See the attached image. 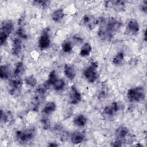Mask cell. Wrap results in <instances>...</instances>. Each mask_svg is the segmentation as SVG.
<instances>
[{
  "label": "cell",
  "instance_id": "obj_27",
  "mask_svg": "<svg viewBox=\"0 0 147 147\" xmlns=\"http://www.w3.org/2000/svg\"><path fill=\"white\" fill-rule=\"evenodd\" d=\"M25 82L29 86L33 87L36 85L37 80L33 75H29L25 78Z\"/></svg>",
  "mask_w": 147,
  "mask_h": 147
},
{
  "label": "cell",
  "instance_id": "obj_5",
  "mask_svg": "<svg viewBox=\"0 0 147 147\" xmlns=\"http://www.w3.org/2000/svg\"><path fill=\"white\" fill-rule=\"evenodd\" d=\"M22 86V82L20 77H14L12 79L9 83L10 95L14 97L18 96L21 92Z\"/></svg>",
  "mask_w": 147,
  "mask_h": 147
},
{
  "label": "cell",
  "instance_id": "obj_21",
  "mask_svg": "<svg viewBox=\"0 0 147 147\" xmlns=\"http://www.w3.org/2000/svg\"><path fill=\"white\" fill-rule=\"evenodd\" d=\"M92 51V47L88 42H85L80 50V55L82 57L88 56Z\"/></svg>",
  "mask_w": 147,
  "mask_h": 147
},
{
  "label": "cell",
  "instance_id": "obj_28",
  "mask_svg": "<svg viewBox=\"0 0 147 147\" xmlns=\"http://www.w3.org/2000/svg\"><path fill=\"white\" fill-rule=\"evenodd\" d=\"M57 79L56 74V71L53 70L49 74V76H48V79L47 80V82H48V83L50 85V86H52L53 83L55 82V81Z\"/></svg>",
  "mask_w": 147,
  "mask_h": 147
},
{
  "label": "cell",
  "instance_id": "obj_12",
  "mask_svg": "<svg viewBox=\"0 0 147 147\" xmlns=\"http://www.w3.org/2000/svg\"><path fill=\"white\" fill-rule=\"evenodd\" d=\"M22 39L16 36L12 42L11 53L14 56H18L20 55L22 51Z\"/></svg>",
  "mask_w": 147,
  "mask_h": 147
},
{
  "label": "cell",
  "instance_id": "obj_11",
  "mask_svg": "<svg viewBox=\"0 0 147 147\" xmlns=\"http://www.w3.org/2000/svg\"><path fill=\"white\" fill-rule=\"evenodd\" d=\"M113 33L108 31L104 26H100L98 32L99 38L103 41H110L113 37Z\"/></svg>",
  "mask_w": 147,
  "mask_h": 147
},
{
  "label": "cell",
  "instance_id": "obj_7",
  "mask_svg": "<svg viewBox=\"0 0 147 147\" xmlns=\"http://www.w3.org/2000/svg\"><path fill=\"white\" fill-rule=\"evenodd\" d=\"M69 99L72 105H76L82 100V95L75 86H72L69 92Z\"/></svg>",
  "mask_w": 147,
  "mask_h": 147
},
{
  "label": "cell",
  "instance_id": "obj_29",
  "mask_svg": "<svg viewBox=\"0 0 147 147\" xmlns=\"http://www.w3.org/2000/svg\"><path fill=\"white\" fill-rule=\"evenodd\" d=\"M11 115L9 114V112H6L3 110H1V122L6 123L9 122L10 119Z\"/></svg>",
  "mask_w": 147,
  "mask_h": 147
},
{
  "label": "cell",
  "instance_id": "obj_32",
  "mask_svg": "<svg viewBox=\"0 0 147 147\" xmlns=\"http://www.w3.org/2000/svg\"><path fill=\"white\" fill-rule=\"evenodd\" d=\"M41 123H42V125L43 126V127L45 129H47L50 126V123H49V121L48 120V118H44L41 119Z\"/></svg>",
  "mask_w": 147,
  "mask_h": 147
},
{
  "label": "cell",
  "instance_id": "obj_30",
  "mask_svg": "<svg viewBox=\"0 0 147 147\" xmlns=\"http://www.w3.org/2000/svg\"><path fill=\"white\" fill-rule=\"evenodd\" d=\"M16 36L21 38V39L22 38H27V35L26 33L22 27H20L18 28L17 32H16Z\"/></svg>",
  "mask_w": 147,
  "mask_h": 147
},
{
  "label": "cell",
  "instance_id": "obj_23",
  "mask_svg": "<svg viewBox=\"0 0 147 147\" xmlns=\"http://www.w3.org/2000/svg\"><path fill=\"white\" fill-rule=\"evenodd\" d=\"M125 54L123 51H121L117 52L113 59V63L115 65H119L121 64L124 60Z\"/></svg>",
  "mask_w": 147,
  "mask_h": 147
},
{
  "label": "cell",
  "instance_id": "obj_19",
  "mask_svg": "<svg viewBox=\"0 0 147 147\" xmlns=\"http://www.w3.org/2000/svg\"><path fill=\"white\" fill-rule=\"evenodd\" d=\"M82 22L86 26L92 29L96 24V20L93 19L90 16L85 14L82 18Z\"/></svg>",
  "mask_w": 147,
  "mask_h": 147
},
{
  "label": "cell",
  "instance_id": "obj_36",
  "mask_svg": "<svg viewBox=\"0 0 147 147\" xmlns=\"http://www.w3.org/2000/svg\"><path fill=\"white\" fill-rule=\"evenodd\" d=\"M146 30L144 31V40L145 41H146Z\"/></svg>",
  "mask_w": 147,
  "mask_h": 147
},
{
  "label": "cell",
  "instance_id": "obj_24",
  "mask_svg": "<svg viewBox=\"0 0 147 147\" xmlns=\"http://www.w3.org/2000/svg\"><path fill=\"white\" fill-rule=\"evenodd\" d=\"M55 90L57 91H61L65 86V81L61 79H57L52 84Z\"/></svg>",
  "mask_w": 147,
  "mask_h": 147
},
{
  "label": "cell",
  "instance_id": "obj_15",
  "mask_svg": "<svg viewBox=\"0 0 147 147\" xmlns=\"http://www.w3.org/2000/svg\"><path fill=\"white\" fill-rule=\"evenodd\" d=\"M64 73L69 80H73L76 76V71L74 67L69 64H65L64 66Z\"/></svg>",
  "mask_w": 147,
  "mask_h": 147
},
{
  "label": "cell",
  "instance_id": "obj_9",
  "mask_svg": "<svg viewBox=\"0 0 147 147\" xmlns=\"http://www.w3.org/2000/svg\"><path fill=\"white\" fill-rule=\"evenodd\" d=\"M107 7L111 8L115 11H120L125 9V2L123 1H109L105 2Z\"/></svg>",
  "mask_w": 147,
  "mask_h": 147
},
{
  "label": "cell",
  "instance_id": "obj_16",
  "mask_svg": "<svg viewBox=\"0 0 147 147\" xmlns=\"http://www.w3.org/2000/svg\"><path fill=\"white\" fill-rule=\"evenodd\" d=\"M65 14L62 8L59 7L55 9L51 14L52 20L55 22H60L64 17Z\"/></svg>",
  "mask_w": 147,
  "mask_h": 147
},
{
  "label": "cell",
  "instance_id": "obj_4",
  "mask_svg": "<svg viewBox=\"0 0 147 147\" xmlns=\"http://www.w3.org/2000/svg\"><path fill=\"white\" fill-rule=\"evenodd\" d=\"M98 64L95 61L91 62L90 65L84 68L83 75L89 83H94L98 79Z\"/></svg>",
  "mask_w": 147,
  "mask_h": 147
},
{
  "label": "cell",
  "instance_id": "obj_6",
  "mask_svg": "<svg viewBox=\"0 0 147 147\" xmlns=\"http://www.w3.org/2000/svg\"><path fill=\"white\" fill-rule=\"evenodd\" d=\"M51 45V38L48 29H45L38 40V47L40 49H47Z\"/></svg>",
  "mask_w": 147,
  "mask_h": 147
},
{
  "label": "cell",
  "instance_id": "obj_13",
  "mask_svg": "<svg viewBox=\"0 0 147 147\" xmlns=\"http://www.w3.org/2000/svg\"><path fill=\"white\" fill-rule=\"evenodd\" d=\"M85 134L83 132L76 131L72 133L71 136V141L74 144H79L85 140Z\"/></svg>",
  "mask_w": 147,
  "mask_h": 147
},
{
  "label": "cell",
  "instance_id": "obj_14",
  "mask_svg": "<svg viewBox=\"0 0 147 147\" xmlns=\"http://www.w3.org/2000/svg\"><path fill=\"white\" fill-rule=\"evenodd\" d=\"M129 134V130L128 129L123 125L119 126L117 128L115 131V135L117 139L123 140Z\"/></svg>",
  "mask_w": 147,
  "mask_h": 147
},
{
  "label": "cell",
  "instance_id": "obj_31",
  "mask_svg": "<svg viewBox=\"0 0 147 147\" xmlns=\"http://www.w3.org/2000/svg\"><path fill=\"white\" fill-rule=\"evenodd\" d=\"M49 1H44V0H38V1H33V3L37 6L44 7H47L49 5Z\"/></svg>",
  "mask_w": 147,
  "mask_h": 147
},
{
  "label": "cell",
  "instance_id": "obj_35",
  "mask_svg": "<svg viewBox=\"0 0 147 147\" xmlns=\"http://www.w3.org/2000/svg\"><path fill=\"white\" fill-rule=\"evenodd\" d=\"M49 146H58L57 144H56V143H53V142H51L49 144Z\"/></svg>",
  "mask_w": 147,
  "mask_h": 147
},
{
  "label": "cell",
  "instance_id": "obj_18",
  "mask_svg": "<svg viewBox=\"0 0 147 147\" xmlns=\"http://www.w3.org/2000/svg\"><path fill=\"white\" fill-rule=\"evenodd\" d=\"M56 109V103L54 102L50 101L46 103L42 109V113L45 115H49L53 113Z\"/></svg>",
  "mask_w": 147,
  "mask_h": 147
},
{
  "label": "cell",
  "instance_id": "obj_10",
  "mask_svg": "<svg viewBox=\"0 0 147 147\" xmlns=\"http://www.w3.org/2000/svg\"><path fill=\"white\" fill-rule=\"evenodd\" d=\"M140 30V25L138 22L135 19L130 20L126 25L127 32L132 35L136 34Z\"/></svg>",
  "mask_w": 147,
  "mask_h": 147
},
{
  "label": "cell",
  "instance_id": "obj_33",
  "mask_svg": "<svg viewBox=\"0 0 147 147\" xmlns=\"http://www.w3.org/2000/svg\"><path fill=\"white\" fill-rule=\"evenodd\" d=\"M123 141L121 140L117 139L115 141H114L112 144V146H122Z\"/></svg>",
  "mask_w": 147,
  "mask_h": 147
},
{
  "label": "cell",
  "instance_id": "obj_8",
  "mask_svg": "<svg viewBox=\"0 0 147 147\" xmlns=\"http://www.w3.org/2000/svg\"><path fill=\"white\" fill-rule=\"evenodd\" d=\"M119 104L117 102H113L104 107L103 113L107 117H112L119 111Z\"/></svg>",
  "mask_w": 147,
  "mask_h": 147
},
{
  "label": "cell",
  "instance_id": "obj_17",
  "mask_svg": "<svg viewBox=\"0 0 147 147\" xmlns=\"http://www.w3.org/2000/svg\"><path fill=\"white\" fill-rule=\"evenodd\" d=\"M87 122V118L83 114L77 115L73 119V123L77 127H83Z\"/></svg>",
  "mask_w": 147,
  "mask_h": 147
},
{
  "label": "cell",
  "instance_id": "obj_34",
  "mask_svg": "<svg viewBox=\"0 0 147 147\" xmlns=\"http://www.w3.org/2000/svg\"><path fill=\"white\" fill-rule=\"evenodd\" d=\"M140 9H141L143 12H144L145 13H146L147 7H146V1L142 2V3L141 4V5H140Z\"/></svg>",
  "mask_w": 147,
  "mask_h": 147
},
{
  "label": "cell",
  "instance_id": "obj_3",
  "mask_svg": "<svg viewBox=\"0 0 147 147\" xmlns=\"http://www.w3.org/2000/svg\"><path fill=\"white\" fill-rule=\"evenodd\" d=\"M36 136V129L34 127H29L24 130H18L16 133L17 140L22 143L31 141Z\"/></svg>",
  "mask_w": 147,
  "mask_h": 147
},
{
  "label": "cell",
  "instance_id": "obj_25",
  "mask_svg": "<svg viewBox=\"0 0 147 147\" xmlns=\"http://www.w3.org/2000/svg\"><path fill=\"white\" fill-rule=\"evenodd\" d=\"M108 87L106 84H102L99 90L98 97L99 99H103L107 97L108 95Z\"/></svg>",
  "mask_w": 147,
  "mask_h": 147
},
{
  "label": "cell",
  "instance_id": "obj_2",
  "mask_svg": "<svg viewBox=\"0 0 147 147\" xmlns=\"http://www.w3.org/2000/svg\"><path fill=\"white\" fill-rule=\"evenodd\" d=\"M14 28V24L11 20L4 21L1 25L0 33V44L3 45L7 41Z\"/></svg>",
  "mask_w": 147,
  "mask_h": 147
},
{
  "label": "cell",
  "instance_id": "obj_26",
  "mask_svg": "<svg viewBox=\"0 0 147 147\" xmlns=\"http://www.w3.org/2000/svg\"><path fill=\"white\" fill-rule=\"evenodd\" d=\"M63 51L65 53L70 52L73 48V45L72 42L69 40H65L63 41L61 45Z\"/></svg>",
  "mask_w": 147,
  "mask_h": 147
},
{
  "label": "cell",
  "instance_id": "obj_1",
  "mask_svg": "<svg viewBox=\"0 0 147 147\" xmlns=\"http://www.w3.org/2000/svg\"><path fill=\"white\" fill-rule=\"evenodd\" d=\"M127 98L131 102H140L144 100L145 92L142 86H137L127 90Z\"/></svg>",
  "mask_w": 147,
  "mask_h": 147
},
{
  "label": "cell",
  "instance_id": "obj_20",
  "mask_svg": "<svg viewBox=\"0 0 147 147\" xmlns=\"http://www.w3.org/2000/svg\"><path fill=\"white\" fill-rule=\"evenodd\" d=\"M10 70L7 65H1L0 67V77L2 79H7L10 76Z\"/></svg>",
  "mask_w": 147,
  "mask_h": 147
},
{
  "label": "cell",
  "instance_id": "obj_22",
  "mask_svg": "<svg viewBox=\"0 0 147 147\" xmlns=\"http://www.w3.org/2000/svg\"><path fill=\"white\" fill-rule=\"evenodd\" d=\"M25 67L24 63L22 61L18 62L15 67L13 75L14 77H20L21 75L24 72Z\"/></svg>",
  "mask_w": 147,
  "mask_h": 147
}]
</instances>
